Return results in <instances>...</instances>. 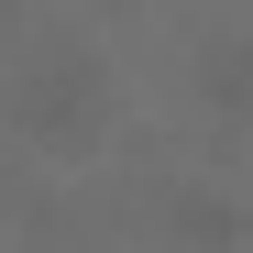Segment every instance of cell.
Segmentation results:
<instances>
[{"label":"cell","mask_w":253,"mask_h":253,"mask_svg":"<svg viewBox=\"0 0 253 253\" xmlns=\"http://www.w3.org/2000/svg\"><path fill=\"white\" fill-rule=\"evenodd\" d=\"M198 99L220 121H253V44H209L198 55Z\"/></svg>","instance_id":"cell-3"},{"label":"cell","mask_w":253,"mask_h":253,"mask_svg":"<svg viewBox=\"0 0 253 253\" xmlns=\"http://www.w3.org/2000/svg\"><path fill=\"white\" fill-rule=\"evenodd\" d=\"M165 231H176L187 253H231V242H242L253 220H242V198H231V187H209V176H187L176 198H165Z\"/></svg>","instance_id":"cell-2"},{"label":"cell","mask_w":253,"mask_h":253,"mask_svg":"<svg viewBox=\"0 0 253 253\" xmlns=\"http://www.w3.org/2000/svg\"><path fill=\"white\" fill-rule=\"evenodd\" d=\"M11 121H22L44 154H88L99 121H110V77H99V55H44V66L11 88Z\"/></svg>","instance_id":"cell-1"}]
</instances>
